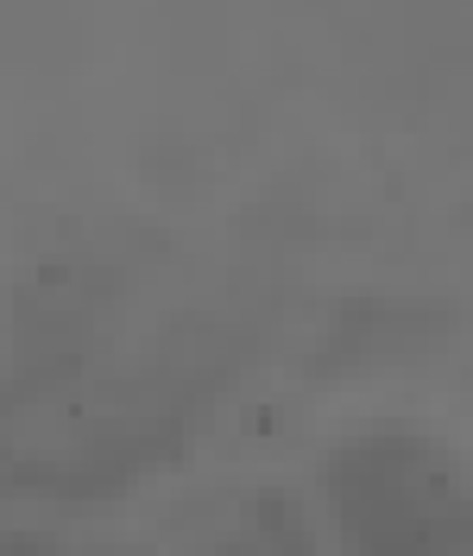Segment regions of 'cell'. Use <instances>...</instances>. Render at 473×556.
I'll return each mask as SVG.
<instances>
[{"mask_svg":"<svg viewBox=\"0 0 473 556\" xmlns=\"http://www.w3.org/2000/svg\"><path fill=\"white\" fill-rule=\"evenodd\" d=\"M215 556H329L309 513L291 500V493H259L234 525L228 538L215 544Z\"/></svg>","mask_w":473,"mask_h":556,"instance_id":"7a4b0ae2","label":"cell"},{"mask_svg":"<svg viewBox=\"0 0 473 556\" xmlns=\"http://www.w3.org/2000/svg\"><path fill=\"white\" fill-rule=\"evenodd\" d=\"M335 556H473V462L430 430L379 424L329 450Z\"/></svg>","mask_w":473,"mask_h":556,"instance_id":"6da1fadb","label":"cell"},{"mask_svg":"<svg viewBox=\"0 0 473 556\" xmlns=\"http://www.w3.org/2000/svg\"><path fill=\"white\" fill-rule=\"evenodd\" d=\"M57 544L51 538H33V531H0V556H51Z\"/></svg>","mask_w":473,"mask_h":556,"instance_id":"3957f363","label":"cell"}]
</instances>
